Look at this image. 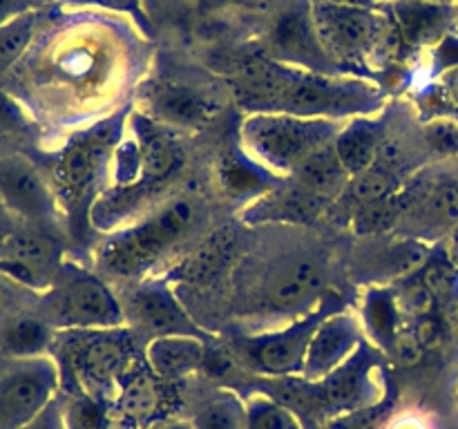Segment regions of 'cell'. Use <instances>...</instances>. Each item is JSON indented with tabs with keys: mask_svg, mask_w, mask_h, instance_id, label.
<instances>
[{
	"mask_svg": "<svg viewBox=\"0 0 458 429\" xmlns=\"http://www.w3.org/2000/svg\"><path fill=\"white\" fill-rule=\"evenodd\" d=\"M410 331L414 333V338L419 340L425 351L437 349L445 340V329H443V322L438 320L437 313L420 317V320H414V326Z\"/></svg>",
	"mask_w": 458,
	"mask_h": 429,
	"instance_id": "cell-39",
	"label": "cell"
},
{
	"mask_svg": "<svg viewBox=\"0 0 458 429\" xmlns=\"http://www.w3.org/2000/svg\"><path fill=\"white\" fill-rule=\"evenodd\" d=\"M293 181H298L300 186L307 188L313 195L322 197L327 201H334L335 197H343L344 188L349 183V172L344 170V165L340 164L338 155L334 150V143L325 146L322 150H318L316 155L309 156L293 174H291Z\"/></svg>",
	"mask_w": 458,
	"mask_h": 429,
	"instance_id": "cell-27",
	"label": "cell"
},
{
	"mask_svg": "<svg viewBox=\"0 0 458 429\" xmlns=\"http://www.w3.org/2000/svg\"><path fill=\"white\" fill-rule=\"evenodd\" d=\"M387 409L389 405H371L353 411H344V416H338L329 425V429H378L383 425Z\"/></svg>",
	"mask_w": 458,
	"mask_h": 429,
	"instance_id": "cell-38",
	"label": "cell"
},
{
	"mask_svg": "<svg viewBox=\"0 0 458 429\" xmlns=\"http://www.w3.org/2000/svg\"><path fill=\"white\" fill-rule=\"evenodd\" d=\"M22 128H25V110L12 97L0 92V132H16Z\"/></svg>",
	"mask_w": 458,
	"mask_h": 429,
	"instance_id": "cell-41",
	"label": "cell"
},
{
	"mask_svg": "<svg viewBox=\"0 0 458 429\" xmlns=\"http://www.w3.org/2000/svg\"><path fill=\"white\" fill-rule=\"evenodd\" d=\"M325 286V266L313 257H289L277 264L262 284V307L268 311H298L313 302Z\"/></svg>",
	"mask_w": 458,
	"mask_h": 429,
	"instance_id": "cell-16",
	"label": "cell"
},
{
	"mask_svg": "<svg viewBox=\"0 0 458 429\" xmlns=\"http://www.w3.org/2000/svg\"><path fill=\"white\" fill-rule=\"evenodd\" d=\"M63 414H65V429H107L106 411L89 396L76 398Z\"/></svg>",
	"mask_w": 458,
	"mask_h": 429,
	"instance_id": "cell-36",
	"label": "cell"
},
{
	"mask_svg": "<svg viewBox=\"0 0 458 429\" xmlns=\"http://www.w3.org/2000/svg\"><path fill=\"white\" fill-rule=\"evenodd\" d=\"M383 137V121L371 119V116H358V119H352L340 128V132L334 139V150L349 177H356L376 164V155H378Z\"/></svg>",
	"mask_w": 458,
	"mask_h": 429,
	"instance_id": "cell-24",
	"label": "cell"
},
{
	"mask_svg": "<svg viewBox=\"0 0 458 429\" xmlns=\"http://www.w3.org/2000/svg\"><path fill=\"white\" fill-rule=\"evenodd\" d=\"M235 248V232L231 228H219L201 240L177 266L170 271L165 280L183 282V284H204L215 280L231 259Z\"/></svg>",
	"mask_w": 458,
	"mask_h": 429,
	"instance_id": "cell-22",
	"label": "cell"
},
{
	"mask_svg": "<svg viewBox=\"0 0 458 429\" xmlns=\"http://www.w3.org/2000/svg\"><path fill=\"white\" fill-rule=\"evenodd\" d=\"M199 217L192 199H170L132 226L110 232L97 248V264L116 277H132L150 268L188 235Z\"/></svg>",
	"mask_w": 458,
	"mask_h": 429,
	"instance_id": "cell-3",
	"label": "cell"
},
{
	"mask_svg": "<svg viewBox=\"0 0 458 429\" xmlns=\"http://www.w3.org/2000/svg\"><path fill=\"white\" fill-rule=\"evenodd\" d=\"M405 3H423V4H456L458 0H405Z\"/></svg>",
	"mask_w": 458,
	"mask_h": 429,
	"instance_id": "cell-50",
	"label": "cell"
},
{
	"mask_svg": "<svg viewBox=\"0 0 458 429\" xmlns=\"http://www.w3.org/2000/svg\"><path fill=\"white\" fill-rule=\"evenodd\" d=\"M89 3L103 4V7L110 9H119V12H132L139 4V0H89Z\"/></svg>",
	"mask_w": 458,
	"mask_h": 429,
	"instance_id": "cell-44",
	"label": "cell"
},
{
	"mask_svg": "<svg viewBox=\"0 0 458 429\" xmlns=\"http://www.w3.org/2000/svg\"><path fill=\"white\" fill-rule=\"evenodd\" d=\"M423 141L434 155L458 156V121L450 116H437L423 128Z\"/></svg>",
	"mask_w": 458,
	"mask_h": 429,
	"instance_id": "cell-34",
	"label": "cell"
},
{
	"mask_svg": "<svg viewBox=\"0 0 458 429\" xmlns=\"http://www.w3.org/2000/svg\"><path fill=\"white\" fill-rule=\"evenodd\" d=\"M233 94L249 114L273 112L302 119H358L383 107V92L371 80L344 72H311L273 58L240 65Z\"/></svg>",
	"mask_w": 458,
	"mask_h": 429,
	"instance_id": "cell-1",
	"label": "cell"
},
{
	"mask_svg": "<svg viewBox=\"0 0 458 429\" xmlns=\"http://www.w3.org/2000/svg\"><path fill=\"white\" fill-rule=\"evenodd\" d=\"M389 16L407 49L437 47L456 22V4H423L392 0Z\"/></svg>",
	"mask_w": 458,
	"mask_h": 429,
	"instance_id": "cell-20",
	"label": "cell"
},
{
	"mask_svg": "<svg viewBox=\"0 0 458 429\" xmlns=\"http://www.w3.org/2000/svg\"><path fill=\"white\" fill-rule=\"evenodd\" d=\"M394 293H396V302L401 313L403 315H410L411 320H420V317L425 315H432L438 308L437 299H434L432 290L428 289V284L423 282L420 273H414V275L398 282Z\"/></svg>",
	"mask_w": 458,
	"mask_h": 429,
	"instance_id": "cell-32",
	"label": "cell"
},
{
	"mask_svg": "<svg viewBox=\"0 0 458 429\" xmlns=\"http://www.w3.org/2000/svg\"><path fill=\"white\" fill-rule=\"evenodd\" d=\"M52 342L49 322L31 315L12 317L0 331V351L9 358H40Z\"/></svg>",
	"mask_w": 458,
	"mask_h": 429,
	"instance_id": "cell-28",
	"label": "cell"
},
{
	"mask_svg": "<svg viewBox=\"0 0 458 429\" xmlns=\"http://www.w3.org/2000/svg\"><path fill=\"white\" fill-rule=\"evenodd\" d=\"M206 344L199 335H161L146 347V362L157 378H186L201 369Z\"/></svg>",
	"mask_w": 458,
	"mask_h": 429,
	"instance_id": "cell-21",
	"label": "cell"
},
{
	"mask_svg": "<svg viewBox=\"0 0 458 429\" xmlns=\"http://www.w3.org/2000/svg\"><path fill=\"white\" fill-rule=\"evenodd\" d=\"M334 3H344V4H356V7H371L376 9L383 3H392V0H334Z\"/></svg>",
	"mask_w": 458,
	"mask_h": 429,
	"instance_id": "cell-48",
	"label": "cell"
},
{
	"mask_svg": "<svg viewBox=\"0 0 458 429\" xmlns=\"http://www.w3.org/2000/svg\"><path fill=\"white\" fill-rule=\"evenodd\" d=\"M318 38L334 70L356 74V70L392 61L398 49H407L389 12L371 7L311 0Z\"/></svg>",
	"mask_w": 458,
	"mask_h": 429,
	"instance_id": "cell-2",
	"label": "cell"
},
{
	"mask_svg": "<svg viewBox=\"0 0 458 429\" xmlns=\"http://www.w3.org/2000/svg\"><path fill=\"white\" fill-rule=\"evenodd\" d=\"M148 429H195V427L186 423H177V420H159V423L150 425Z\"/></svg>",
	"mask_w": 458,
	"mask_h": 429,
	"instance_id": "cell-47",
	"label": "cell"
},
{
	"mask_svg": "<svg viewBox=\"0 0 458 429\" xmlns=\"http://www.w3.org/2000/svg\"><path fill=\"white\" fill-rule=\"evenodd\" d=\"M121 405H123L125 414L130 416H146L155 409L157 405V391L155 384L148 375H137L130 380L121 396Z\"/></svg>",
	"mask_w": 458,
	"mask_h": 429,
	"instance_id": "cell-37",
	"label": "cell"
},
{
	"mask_svg": "<svg viewBox=\"0 0 458 429\" xmlns=\"http://www.w3.org/2000/svg\"><path fill=\"white\" fill-rule=\"evenodd\" d=\"M21 429H65V414L61 411L58 402L52 400L40 414H36L30 423L22 425Z\"/></svg>",
	"mask_w": 458,
	"mask_h": 429,
	"instance_id": "cell-42",
	"label": "cell"
},
{
	"mask_svg": "<svg viewBox=\"0 0 458 429\" xmlns=\"http://www.w3.org/2000/svg\"><path fill=\"white\" fill-rule=\"evenodd\" d=\"M401 308H398L396 293L389 286H371L362 298L360 324L369 333L378 347L392 353L401 331Z\"/></svg>",
	"mask_w": 458,
	"mask_h": 429,
	"instance_id": "cell-26",
	"label": "cell"
},
{
	"mask_svg": "<svg viewBox=\"0 0 458 429\" xmlns=\"http://www.w3.org/2000/svg\"><path fill=\"white\" fill-rule=\"evenodd\" d=\"M65 356L72 369L85 383L106 387L128 374L132 347L130 335L121 326L116 329L65 331Z\"/></svg>",
	"mask_w": 458,
	"mask_h": 429,
	"instance_id": "cell-11",
	"label": "cell"
},
{
	"mask_svg": "<svg viewBox=\"0 0 458 429\" xmlns=\"http://www.w3.org/2000/svg\"><path fill=\"white\" fill-rule=\"evenodd\" d=\"M231 3L242 9H249V12H264V9L271 7L273 0H231Z\"/></svg>",
	"mask_w": 458,
	"mask_h": 429,
	"instance_id": "cell-46",
	"label": "cell"
},
{
	"mask_svg": "<svg viewBox=\"0 0 458 429\" xmlns=\"http://www.w3.org/2000/svg\"><path fill=\"white\" fill-rule=\"evenodd\" d=\"M195 429H246V411L240 405L235 396L226 393V396L210 398L208 402L197 409L195 420H192Z\"/></svg>",
	"mask_w": 458,
	"mask_h": 429,
	"instance_id": "cell-31",
	"label": "cell"
},
{
	"mask_svg": "<svg viewBox=\"0 0 458 429\" xmlns=\"http://www.w3.org/2000/svg\"><path fill=\"white\" fill-rule=\"evenodd\" d=\"M132 130L130 141H121L123 161H119V181H141L146 186L159 188L168 183L182 164V150L170 137L168 128L157 123L146 112L134 114L128 121Z\"/></svg>",
	"mask_w": 458,
	"mask_h": 429,
	"instance_id": "cell-9",
	"label": "cell"
},
{
	"mask_svg": "<svg viewBox=\"0 0 458 429\" xmlns=\"http://www.w3.org/2000/svg\"><path fill=\"white\" fill-rule=\"evenodd\" d=\"M331 201L313 195L298 181H280V186L273 188L258 201L246 206L244 219L249 223H311L327 213Z\"/></svg>",
	"mask_w": 458,
	"mask_h": 429,
	"instance_id": "cell-18",
	"label": "cell"
},
{
	"mask_svg": "<svg viewBox=\"0 0 458 429\" xmlns=\"http://www.w3.org/2000/svg\"><path fill=\"white\" fill-rule=\"evenodd\" d=\"M267 47L273 61L311 72H335L318 38L311 0H284L267 25Z\"/></svg>",
	"mask_w": 458,
	"mask_h": 429,
	"instance_id": "cell-10",
	"label": "cell"
},
{
	"mask_svg": "<svg viewBox=\"0 0 458 429\" xmlns=\"http://www.w3.org/2000/svg\"><path fill=\"white\" fill-rule=\"evenodd\" d=\"M376 365L367 349H358L344 365L318 380V400L327 402L335 411H353L367 407L371 400Z\"/></svg>",
	"mask_w": 458,
	"mask_h": 429,
	"instance_id": "cell-19",
	"label": "cell"
},
{
	"mask_svg": "<svg viewBox=\"0 0 458 429\" xmlns=\"http://www.w3.org/2000/svg\"><path fill=\"white\" fill-rule=\"evenodd\" d=\"M246 429H300L293 416L282 405L271 400H258L246 411Z\"/></svg>",
	"mask_w": 458,
	"mask_h": 429,
	"instance_id": "cell-35",
	"label": "cell"
},
{
	"mask_svg": "<svg viewBox=\"0 0 458 429\" xmlns=\"http://www.w3.org/2000/svg\"><path fill=\"white\" fill-rule=\"evenodd\" d=\"M123 311L130 322H134L141 331H148L152 338H161V335H199L201 338V331L183 311L168 280H148L139 284L130 293Z\"/></svg>",
	"mask_w": 458,
	"mask_h": 429,
	"instance_id": "cell-13",
	"label": "cell"
},
{
	"mask_svg": "<svg viewBox=\"0 0 458 429\" xmlns=\"http://www.w3.org/2000/svg\"><path fill=\"white\" fill-rule=\"evenodd\" d=\"M438 89L445 97L447 105H452L458 114V65L438 74Z\"/></svg>",
	"mask_w": 458,
	"mask_h": 429,
	"instance_id": "cell-43",
	"label": "cell"
},
{
	"mask_svg": "<svg viewBox=\"0 0 458 429\" xmlns=\"http://www.w3.org/2000/svg\"><path fill=\"white\" fill-rule=\"evenodd\" d=\"M18 12V0H0V27L16 18Z\"/></svg>",
	"mask_w": 458,
	"mask_h": 429,
	"instance_id": "cell-45",
	"label": "cell"
},
{
	"mask_svg": "<svg viewBox=\"0 0 458 429\" xmlns=\"http://www.w3.org/2000/svg\"><path fill=\"white\" fill-rule=\"evenodd\" d=\"M125 311L106 282L94 273L61 264L47 289V322L65 331L116 329Z\"/></svg>",
	"mask_w": 458,
	"mask_h": 429,
	"instance_id": "cell-6",
	"label": "cell"
},
{
	"mask_svg": "<svg viewBox=\"0 0 458 429\" xmlns=\"http://www.w3.org/2000/svg\"><path fill=\"white\" fill-rule=\"evenodd\" d=\"M148 116L164 128L199 130L213 123L224 110L217 92L188 80H161L146 94Z\"/></svg>",
	"mask_w": 458,
	"mask_h": 429,
	"instance_id": "cell-12",
	"label": "cell"
},
{
	"mask_svg": "<svg viewBox=\"0 0 458 429\" xmlns=\"http://www.w3.org/2000/svg\"><path fill=\"white\" fill-rule=\"evenodd\" d=\"M0 304H3V286H0Z\"/></svg>",
	"mask_w": 458,
	"mask_h": 429,
	"instance_id": "cell-51",
	"label": "cell"
},
{
	"mask_svg": "<svg viewBox=\"0 0 458 429\" xmlns=\"http://www.w3.org/2000/svg\"><path fill=\"white\" fill-rule=\"evenodd\" d=\"M454 25H458V3H456V22H454Z\"/></svg>",
	"mask_w": 458,
	"mask_h": 429,
	"instance_id": "cell-52",
	"label": "cell"
},
{
	"mask_svg": "<svg viewBox=\"0 0 458 429\" xmlns=\"http://www.w3.org/2000/svg\"><path fill=\"white\" fill-rule=\"evenodd\" d=\"M329 313L334 311L322 304V307L304 313L284 329L268 331V333L255 335V338H242L235 344L237 356L262 374L302 375L313 333Z\"/></svg>",
	"mask_w": 458,
	"mask_h": 429,
	"instance_id": "cell-8",
	"label": "cell"
},
{
	"mask_svg": "<svg viewBox=\"0 0 458 429\" xmlns=\"http://www.w3.org/2000/svg\"><path fill=\"white\" fill-rule=\"evenodd\" d=\"M125 114H114L72 137L52 165V183L67 210L83 208L94 197L123 141Z\"/></svg>",
	"mask_w": 458,
	"mask_h": 429,
	"instance_id": "cell-5",
	"label": "cell"
},
{
	"mask_svg": "<svg viewBox=\"0 0 458 429\" xmlns=\"http://www.w3.org/2000/svg\"><path fill=\"white\" fill-rule=\"evenodd\" d=\"M432 257V250L420 240H396L380 244L374 255H367L365 268L383 280H405L414 275Z\"/></svg>",
	"mask_w": 458,
	"mask_h": 429,
	"instance_id": "cell-25",
	"label": "cell"
},
{
	"mask_svg": "<svg viewBox=\"0 0 458 429\" xmlns=\"http://www.w3.org/2000/svg\"><path fill=\"white\" fill-rule=\"evenodd\" d=\"M219 183H222L224 192L231 197L233 201L250 206L271 192L273 188L280 186V179L271 170L259 165L258 161L250 159L244 150L242 152H228L217 165Z\"/></svg>",
	"mask_w": 458,
	"mask_h": 429,
	"instance_id": "cell-23",
	"label": "cell"
},
{
	"mask_svg": "<svg viewBox=\"0 0 458 429\" xmlns=\"http://www.w3.org/2000/svg\"><path fill=\"white\" fill-rule=\"evenodd\" d=\"M195 3L199 4V7H206V9H219V7H224V4L231 3V0H195Z\"/></svg>",
	"mask_w": 458,
	"mask_h": 429,
	"instance_id": "cell-49",
	"label": "cell"
},
{
	"mask_svg": "<svg viewBox=\"0 0 458 429\" xmlns=\"http://www.w3.org/2000/svg\"><path fill=\"white\" fill-rule=\"evenodd\" d=\"M34 16H16L0 27V67L21 56L34 36Z\"/></svg>",
	"mask_w": 458,
	"mask_h": 429,
	"instance_id": "cell-33",
	"label": "cell"
},
{
	"mask_svg": "<svg viewBox=\"0 0 458 429\" xmlns=\"http://www.w3.org/2000/svg\"><path fill=\"white\" fill-rule=\"evenodd\" d=\"M340 128V121L258 112L242 121L240 139L250 159L273 174L291 177L309 156L334 143Z\"/></svg>",
	"mask_w": 458,
	"mask_h": 429,
	"instance_id": "cell-4",
	"label": "cell"
},
{
	"mask_svg": "<svg viewBox=\"0 0 458 429\" xmlns=\"http://www.w3.org/2000/svg\"><path fill=\"white\" fill-rule=\"evenodd\" d=\"M56 248L40 232H9L0 240V275L34 290H47L58 271Z\"/></svg>",
	"mask_w": 458,
	"mask_h": 429,
	"instance_id": "cell-15",
	"label": "cell"
},
{
	"mask_svg": "<svg viewBox=\"0 0 458 429\" xmlns=\"http://www.w3.org/2000/svg\"><path fill=\"white\" fill-rule=\"evenodd\" d=\"M419 273L438 307H458V266L450 257L432 253Z\"/></svg>",
	"mask_w": 458,
	"mask_h": 429,
	"instance_id": "cell-30",
	"label": "cell"
},
{
	"mask_svg": "<svg viewBox=\"0 0 458 429\" xmlns=\"http://www.w3.org/2000/svg\"><path fill=\"white\" fill-rule=\"evenodd\" d=\"M58 371L40 358H0V429H21L54 400Z\"/></svg>",
	"mask_w": 458,
	"mask_h": 429,
	"instance_id": "cell-7",
	"label": "cell"
},
{
	"mask_svg": "<svg viewBox=\"0 0 458 429\" xmlns=\"http://www.w3.org/2000/svg\"><path fill=\"white\" fill-rule=\"evenodd\" d=\"M0 199L34 226H52L56 219V199L47 181L21 156L0 159Z\"/></svg>",
	"mask_w": 458,
	"mask_h": 429,
	"instance_id": "cell-14",
	"label": "cell"
},
{
	"mask_svg": "<svg viewBox=\"0 0 458 429\" xmlns=\"http://www.w3.org/2000/svg\"><path fill=\"white\" fill-rule=\"evenodd\" d=\"M403 186V179L398 174L389 172V170L380 168V165H371L365 172L356 174V177L349 179L347 188H344L343 197L353 210L362 208V206L376 204V201H383L387 197L396 195Z\"/></svg>",
	"mask_w": 458,
	"mask_h": 429,
	"instance_id": "cell-29",
	"label": "cell"
},
{
	"mask_svg": "<svg viewBox=\"0 0 458 429\" xmlns=\"http://www.w3.org/2000/svg\"><path fill=\"white\" fill-rule=\"evenodd\" d=\"M199 371L208 374L210 378H231V374L235 371V358L222 349H206Z\"/></svg>",
	"mask_w": 458,
	"mask_h": 429,
	"instance_id": "cell-40",
	"label": "cell"
},
{
	"mask_svg": "<svg viewBox=\"0 0 458 429\" xmlns=\"http://www.w3.org/2000/svg\"><path fill=\"white\" fill-rule=\"evenodd\" d=\"M360 320L344 311H334L320 322L309 344L304 362V380H322L338 369L360 349L362 329Z\"/></svg>",
	"mask_w": 458,
	"mask_h": 429,
	"instance_id": "cell-17",
	"label": "cell"
}]
</instances>
